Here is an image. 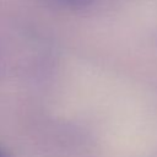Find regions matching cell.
<instances>
[{"mask_svg": "<svg viewBox=\"0 0 157 157\" xmlns=\"http://www.w3.org/2000/svg\"><path fill=\"white\" fill-rule=\"evenodd\" d=\"M0 157H6V155H5V152H4V151H2L1 148H0Z\"/></svg>", "mask_w": 157, "mask_h": 157, "instance_id": "obj_2", "label": "cell"}, {"mask_svg": "<svg viewBox=\"0 0 157 157\" xmlns=\"http://www.w3.org/2000/svg\"><path fill=\"white\" fill-rule=\"evenodd\" d=\"M56 4L66 6V7H72V9H81L91 5L93 0H54Z\"/></svg>", "mask_w": 157, "mask_h": 157, "instance_id": "obj_1", "label": "cell"}]
</instances>
